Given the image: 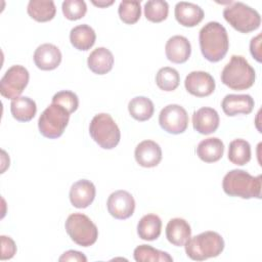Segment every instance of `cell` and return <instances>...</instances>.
<instances>
[{
    "mask_svg": "<svg viewBox=\"0 0 262 262\" xmlns=\"http://www.w3.org/2000/svg\"><path fill=\"white\" fill-rule=\"evenodd\" d=\"M261 175L252 176L245 170L233 169L225 174L222 180L224 192L242 199L261 198Z\"/></svg>",
    "mask_w": 262,
    "mask_h": 262,
    "instance_id": "cell-2",
    "label": "cell"
},
{
    "mask_svg": "<svg viewBox=\"0 0 262 262\" xmlns=\"http://www.w3.org/2000/svg\"><path fill=\"white\" fill-rule=\"evenodd\" d=\"M169 13V4L164 0H149L144 4V15L151 23L165 20Z\"/></svg>",
    "mask_w": 262,
    "mask_h": 262,
    "instance_id": "cell-31",
    "label": "cell"
},
{
    "mask_svg": "<svg viewBox=\"0 0 262 262\" xmlns=\"http://www.w3.org/2000/svg\"><path fill=\"white\" fill-rule=\"evenodd\" d=\"M96 34L94 30L86 25H79L74 27L70 32V41L72 45L81 51L89 50L95 43Z\"/></svg>",
    "mask_w": 262,
    "mask_h": 262,
    "instance_id": "cell-23",
    "label": "cell"
},
{
    "mask_svg": "<svg viewBox=\"0 0 262 262\" xmlns=\"http://www.w3.org/2000/svg\"><path fill=\"white\" fill-rule=\"evenodd\" d=\"M260 45H261V34L252 38L250 42V51L252 56L258 61H261V52H260Z\"/></svg>",
    "mask_w": 262,
    "mask_h": 262,
    "instance_id": "cell-37",
    "label": "cell"
},
{
    "mask_svg": "<svg viewBox=\"0 0 262 262\" xmlns=\"http://www.w3.org/2000/svg\"><path fill=\"white\" fill-rule=\"evenodd\" d=\"M161 128L170 134L183 133L188 126V115L179 104H168L161 110L159 115Z\"/></svg>",
    "mask_w": 262,
    "mask_h": 262,
    "instance_id": "cell-10",
    "label": "cell"
},
{
    "mask_svg": "<svg viewBox=\"0 0 262 262\" xmlns=\"http://www.w3.org/2000/svg\"><path fill=\"white\" fill-rule=\"evenodd\" d=\"M184 86L188 93L196 97H206L211 95L215 90V80L207 72L193 71L190 72L185 80Z\"/></svg>",
    "mask_w": 262,
    "mask_h": 262,
    "instance_id": "cell-12",
    "label": "cell"
},
{
    "mask_svg": "<svg viewBox=\"0 0 262 262\" xmlns=\"http://www.w3.org/2000/svg\"><path fill=\"white\" fill-rule=\"evenodd\" d=\"M134 157L141 167L152 168L160 164L162 160L161 146L154 140H143L137 144Z\"/></svg>",
    "mask_w": 262,
    "mask_h": 262,
    "instance_id": "cell-15",
    "label": "cell"
},
{
    "mask_svg": "<svg viewBox=\"0 0 262 262\" xmlns=\"http://www.w3.org/2000/svg\"><path fill=\"white\" fill-rule=\"evenodd\" d=\"M58 261L60 262H64V261H78V262H86L87 258L86 256L79 252V251H75V250H69L67 252H64L58 259Z\"/></svg>",
    "mask_w": 262,
    "mask_h": 262,
    "instance_id": "cell-36",
    "label": "cell"
},
{
    "mask_svg": "<svg viewBox=\"0 0 262 262\" xmlns=\"http://www.w3.org/2000/svg\"><path fill=\"white\" fill-rule=\"evenodd\" d=\"M180 76L177 70L170 67L161 68L156 75V83L161 90L173 91L179 86Z\"/></svg>",
    "mask_w": 262,
    "mask_h": 262,
    "instance_id": "cell-30",
    "label": "cell"
},
{
    "mask_svg": "<svg viewBox=\"0 0 262 262\" xmlns=\"http://www.w3.org/2000/svg\"><path fill=\"white\" fill-rule=\"evenodd\" d=\"M254 104V99L249 94H227L221 102L222 110L228 117L249 115L252 113Z\"/></svg>",
    "mask_w": 262,
    "mask_h": 262,
    "instance_id": "cell-16",
    "label": "cell"
},
{
    "mask_svg": "<svg viewBox=\"0 0 262 262\" xmlns=\"http://www.w3.org/2000/svg\"><path fill=\"white\" fill-rule=\"evenodd\" d=\"M92 3H93L94 5H96V6H98V7H106V6H108V5H112V4L114 3V1H113V0H112V1H98V2L92 1Z\"/></svg>",
    "mask_w": 262,
    "mask_h": 262,
    "instance_id": "cell-38",
    "label": "cell"
},
{
    "mask_svg": "<svg viewBox=\"0 0 262 262\" xmlns=\"http://www.w3.org/2000/svg\"><path fill=\"white\" fill-rule=\"evenodd\" d=\"M89 133L92 139L104 149L116 147L121 139V132L117 123L111 115L105 113L97 114L92 118Z\"/></svg>",
    "mask_w": 262,
    "mask_h": 262,
    "instance_id": "cell-5",
    "label": "cell"
},
{
    "mask_svg": "<svg viewBox=\"0 0 262 262\" xmlns=\"http://www.w3.org/2000/svg\"><path fill=\"white\" fill-rule=\"evenodd\" d=\"M199 42L203 56L211 62L221 60L229 48L227 31L218 21H209L201 29Z\"/></svg>",
    "mask_w": 262,
    "mask_h": 262,
    "instance_id": "cell-1",
    "label": "cell"
},
{
    "mask_svg": "<svg viewBox=\"0 0 262 262\" xmlns=\"http://www.w3.org/2000/svg\"><path fill=\"white\" fill-rule=\"evenodd\" d=\"M256 73L242 55H232L221 72V81L232 90H246L255 83Z\"/></svg>",
    "mask_w": 262,
    "mask_h": 262,
    "instance_id": "cell-3",
    "label": "cell"
},
{
    "mask_svg": "<svg viewBox=\"0 0 262 262\" xmlns=\"http://www.w3.org/2000/svg\"><path fill=\"white\" fill-rule=\"evenodd\" d=\"M219 115L217 111L212 107H201L192 115L193 129L204 135L215 132L219 127Z\"/></svg>",
    "mask_w": 262,
    "mask_h": 262,
    "instance_id": "cell-17",
    "label": "cell"
},
{
    "mask_svg": "<svg viewBox=\"0 0 262 262\" xmlns=\"http://www.w3.org/2000/svg\"><path fill=\"white\" fill-rule=\"evenodd\" d=\"M88 68L97 75L108 73L114 66V55L105 47H97L88 56Z\"/></svg>",
    "mask_w": 262,
    "mask_h": 262,
    "instance_id": "cell-21",
    "label": "cell"
},
{
    "mask_svg": "<svg viewBox=\"0 0 262 262\" xmlns=\"http://www.w3.org/2000/svg\"><path fill=\"white\" fill-rule=\"evenodd\" d=\"M223 17L234 30L244 34L257 30L261 25L259 12L243 2H232L225 7Z\"/></svg>",
    "mask_w": 262,
    "mask_h": 262,
    "instance_id": "cell-6",
    "label": "cell"
},
{
    "mask_svg": "<svg viewBox=\"0 0 262 262\" xmlns=\"http://www.w3.org/2000/svg\"><path fill=\"white\" fill-rule=\"evenodd\" d=\"M70 115L63 106L51 102L39 117L38 128L40 133L49 139L60 137L68 126Z\"/></svg>",
    "mask_w": 262,
    "mask_h": 262,
    "instance_id": "cell-7",
    "label": "cell"
},
{
    "mask_svg": "<svg viewBox=\"0 0 262 262\" xmlns=\"http://www.w3.org/2000/svg\"><path fill=\"white\" fill-rule=\"evenodd\" d=\"M133 256L137 262H172L173 258L164 251L149 245H140L134 249Z\"/></svg>",
    "mask_w": 262,
    "mask_h": 262,
    "instance_id": "cell-29",
    "label": "cell"
},
{
    "mask_svg": "<svg viewBox=\"0 0 262 262\" xmlns=\"http://www.w3.org/2000/svg\"><path fill=\"white\" fill-rule=\"evenodd\" d=\"M224 154V144L218 137H209L202 140L196 146L198 157L205 163L219 161Z\"/></svg>",
    "mask_w": 262,
    "mask_h": 262,
    "instance_id": "cell-22",
    "label": "cell"
},
{
    "mask_svg": "<svg viewBox=\"0 0 262 262\" xmlns=\"http://www.w3.org/2000/svg\"><path fill=\"white\" fill-rule=\"evenodd\" d=\"M30 75L25 67L20 64L10 67L0 80L1 95L11 100L19 97L27 87Z\"/></svg>",
    "mask_w": 262,
    "mask_h": 262,
    "instance_id": "cell-9",
    "label": "cell"
},
{
    "mask_svg": "<svg viewBox=\"0 0 262 262\" xmlns=\"http://www.w3.org/2000/svg\"><path fill=\"white\" fill-rule=\"evenodd\" d=\"M1 260L11 259L16 253V245L14 241L6 235H1Z\"/></svg>",
    "mask_w": 262,
    "mask_h": 262,
    "instance_id": "cell-35",
    "label": "cell"
},
{
    "mask_svg": "<svg viewBox=\"0 0 262 262\" xmlns=\"http://www.w3.org/2000/svg\"><path fill=\"white\" fill-rule=\"evenodd\" d=\"M162 230V220L156 214L144 215L137 224V233L141 239L155 241Z\"/></svg>",
    "mask_w": 262,
    "mask_h": 262,
    "instance_id": "cell-26",
    "label": "cell"
},
{
    "mask_svg": "<svg viewBox=\"0 0 262 262\" xmlns=\"http://www.w3.org/2000/svg\"><path fill=\"white\" fill-rule=\"evenodd\" d=\"M106 207L108 213L114 218L124 220L133 215L135 210V201L130 192L120 189L110 194Z\"/></svg>",
    "mask_w": 262,
    "mask_h": 262,
    "instance_id": "cell-11",
    "label": "cell"
},
{
    "mask_svg": "<svg viewBox=\"0 0 262 262\" xmlns=\"http://www.w3.org/2000/svg\"><path fill=\"white\" fill-rule=\"evenodd\" d=\"M118 13L121 20L127 25H133L138 21L141 15L140 1H122L120 2Z\"/></svg>",
    "mask_w": 262,
    "mask_h": 262,
    "instance_id": "cell-32",
    "label": "cell"
},
{
    "mask_svg": "<svg viewBox=\"0 0 262 262\" xmlns=\"http://www.w3.org/2000/svg\"><path fill=\"white\" fill-rule=\"evenodd\" d=\"M66 231L71 239L81 247L92 246L98 237V229L85 214L73 213L64 223Z\"/></svg>",
    "mask_w": 262,
    "mask_h": 262,
    "instance_id": "cell-8",
    "label": "cell"
},
{
    "mask_svg": "<svg viewBox=\"0 0 262 262\" xmlns=\"http://www.w3.org/2000/svg\"><path fill=\"white\" fill-rule=\"evenodd\" d=\"M187 257L194 261H204L219 256L224 250V239L216 231H205L185 243Z\"/></svg>",
    "mask_w": 262,
    "mask_h": 262,
    "instance_id": "cell-4",
    "label": "cell"
},
{
    "mask_svg": "<svg viewBox=\"0 0 262 262\" xmlns=\"http://www.w3.org/2000/svg\"><path fill=\"white\" fill-rule=\"evenodd\" d=\"M96 194L94 184L87 179H81L76 181L70 189L71 204L78 209L87 208L92 204Z\"/></svg>",
    "mask_w": 262,
    "mask_h": 262,
    "instance_id": "cell-14",
    "label": "cell"
},
{
    "mask_svg": "<svg viewBox=\"0 0 262 262\" xmlns=\"http://www.w3.org/2000/svg\"><path fill=\"white\" fill-rule=\"evenodd\" d=\"M28 14L39 23L51 20L56 13V7L52 0H31L27 6Z\"/></svg>",
    "mask_w": 262,
    "mask_h": 262,
    "instance_id": "cell-25",
    "label": "cell"
},
{
    "mask_svg": "<svg viewBox=\"0 0 262 262\" xmlns=\"http://www.w3.org/2000/svg\"><path fill=\"white\" fill-rule=\"evenodd\" d=\"M33 58L38 69L42 71H51L60 64L61 52L57 46L51 43H44L37 47Z\"/></svg>",
    "mask_w": 262,
    "mask_h": 262,
    "instance_id": "cell-13",
    "label": "cell"
},
{
    "mask_svg": "<svg viewBox=\"0 0 262 262\" xmlns=\"http://www.w3.org/2000/svg\"><path fill=\"white\" fill-rule=\"evenodd\" d=\"M174 14L176 20L183 27L198 26L204 18V10L201 6L191 2H178L175 5Z\"/></svg>",
    "mask_w": 262,
    "mask_h": 262,
    "instance_id": "cell-19",
    "label": "cell"
},
{
    "mask_svg": "<svg viewBox=\"0 0 262 262\" xmlns=\"http://www.w3.org/2000/svg\"><path fill=\"white\" fill-rule=\"evenodd\" d=\"M128 111L131 117L139 122L149 120L155 112L152 101L145 96H136L128 103Z\"/></svg>",
    "mask_w": 262,
    "mask_h": 262,
    "instance_id": "cell-27",
    "label": "cell"
},
{
    "mask_svg": "<svg viewBox=\"0 0 262 262\" xmlns=\"http://www.w3.org/2000/svg\"><path fill=\"white\" fill-rule=\"evenodd\" d=\"M191 236V228L188 222L182 218L171 219L166 226V237L170 244L182 247Z\"/></svg>",
    "mask_w": 262,
    "mask_h": 262,
    "instance_id": "cell-20",
    "label": "cell"
},
{
    "mask_svg": "<svg viewBox=\"0 0 262 262\" xmlns=\"http://www.w3.org/2000/svg\"><path fill=\"white\" fill-rule=\"evenodd\" d=\"M10 112L16 121L29 122L35 117L37 105L32 98L28 96H19L11 100Z\"/></svg>",
    "mask_w": 262,
    "mask_h": 262,
    "instance_id": "cell-24",
    "label": "cell"
},
{
    "mask_svg": "<svg viewBox=\"0 0 262 262\" xmlns=\"http://www.w3.org/2000/svg\"><path fill=\"white\" fill-rule=\"evenodd\" d=\"M52 102L60 104L70 114L77 111L79 106V99L77 94L70 90H61L55 93L52 97Z\"/></svg>",
    "mask_w": 262,
    "mask_h": 262,
    "instance_id": "cell-34",
    "label": "cell"
},
{
    "mask_svg": "<svg viewBox=\"0 0 262 262\" xmlns=\"http://www.w3.org/2000/svg\"><path fill=\"white\" fill-rule=\"evenodd\" d=\"M61 10L66 18L77 20L86 14L87 5L83 0H66L61 4Z\"/></svg>",
    "mask_w": 262,
    "mask_h": 262,
    "instance_id": "cell-33",
    "label": "cell"
},
{
    "mask_svg": "<svg viewBox=\"0 0 262 262\" xmlns=\"http://www.w3.org/2000/svg\"><path fill=\"white\" fill-rule=\"evenodd\" d=\"M167 58L174 63L185 62L191 53V45L188 39L181 35H175L168 39L165 45Z\"/></svg>",
    "mask_w": 262,
    "mask_h": 262,
    "instance_id": "cell-18",
    "label": "cell"
},
{
    "mask_svg": "<svg viewBox=\"0 0 262 262\" xmlns=\"http://www.w3.org/2000/svg\"><path fill=\"white\" fill-rule=\"evenodd\" d=\"M228 160L237 166H244L251 160V145L245 139H234L229 143Z\"/></svg>",
    "mask_w": 262,
    "mask_h": 262,
    "instance_id": "cell-28",
    "label": "cell"
}]
</instances>
